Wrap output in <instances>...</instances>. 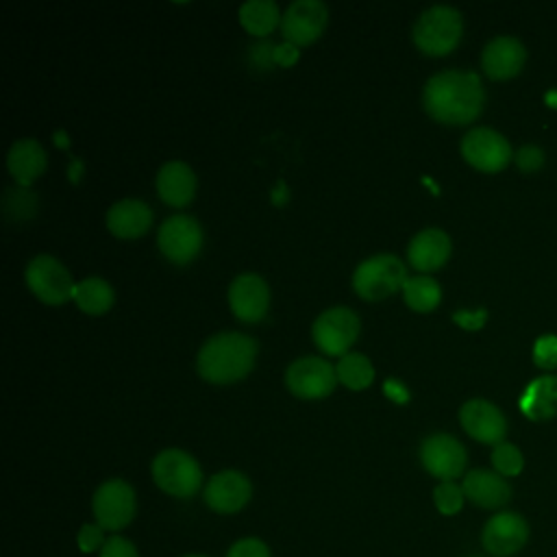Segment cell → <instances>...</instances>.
<instances>
[{
  "label": "cell",
  "mask_w": 557,
  "mask_h": 557,
  "mask_svg": "<svg viewBox=\"0 0 557 557\" xmlns=\"http://www.w3.org/2000/svg\"><path fill=\"white\" fill-rule=\"evenodd\" d=\"M483 102V85L474 72H440L426 81L422 91V104L426 113L435 122L453 126H463L476 120Z\"/></svg>",
  "instance_id": "cell-1"
},
{
  "label": "cell",
  "mask_w": 557,
  "mask_h": 557,
  "mask_svg": "<svg viewBox=\"0 0 557 557\" xmlns=\"http://www.w3.org/2000/svg\"><path fill=\"white\" fill-rule=\"evenodd\" d=\"M257 359V342L244 333H218L209 337L196 357L198 374L215 385L244 379Z\"/></svg>",
  "instance_id": "cell-2"
},
{
  "label": "cell",
  "mask_w": 557,
  "mask_h": 557,
  "mask_svg": "<svg viewBox=\"0 0 557 557\" xmlns=\"http://www.w3.org/2000/svg\"><path fill=\"white\" fill-rule=\"evenodd\" d=\"M463 33L461 13L453 7L437 4L426 9L413 24V44L429 57H444L453 52Z\"/></svg>",
  "instance_id": "cell-3"
},
{
  "label": "cell",
  "mask_w": 557,
  "mask_h": 557,
  "mask_svg": "<svg viewBox=\"0 0 557 557\" xmlns=\"http://www.w3.org/2000/svg\"><path fill=\"white\" fill-rule=\"evenodd\" d=\"M150 474L154 485L174 498H191L202 487L200 463L181 448L161 450L150 463Z\"/></svg>",
  "instance_id": "cell-4"
},
{
  "label": "cell",
  "mask_w": 557,
  "mask_h": 557,
  "mask_svg": "<svg viewBox=\"0 0 557 557\" xmlns=\"http://www.w3.org/2000/svg\"><path fill=\"white\" fill-rule=\"evenodd\" d=\"M407 278V268L396 255H374L357 265L352 289L363 300H381L403 289Z\"/></svg>",
  "instance_id": "cell-5"
},
{
  "label": "cell",
  "mask_w": 557,
  "mask_h": 557,
  "mask_svg": "<svg viewBox=\"0 0 557 557\" xmlns=\"http://www.w3.org/2000/svg\"><path fill=\"white\" fill-rule=\"evenodd\" d=\"M137 511V496L128 481L109 479L100 483L91 496V513L94 522H98L104 531L117 533L126 529Z\"/></svg>",
  "instance_id": "cell-6"
},
{
  "label": "cell",
  "mask_w": 557,
  "mask_h": 557,
  "mask_svg": "<svg viewBox=\"0 0 557 557\" xmlns=\"http://www.w3.org/2000/svg\"><path fill=\"white\" fill-rule=\"evenodd\" d=\"M26 285L46 305H63L74 298V278L70 270L50 255H37L26 265Z\"/></svg>",
  "instance_id": "cell-7"
},
{
  "label": "cell",
  "mask_w": 557,
  "mask_h": 557,
  "mask_svg": "<svg viewBox=\"0 0 557 557\" xmlns=\"http://www.w3.org/2000/svg\"><path fill=\"white\" fill-rule=\"evenodd\" d=\"M359 329L361 322L352 309L331 307L315 318L311 326V337L324 355L344 357L348 355V348L357 342Z\"/></svg>",
  "instance_id": "cell-8"
},
{
  "label": "cell",
  "mask_w": 557,
  "mask_h": 557,
  "mask_svg": "<svg viewBox=\"0 0 557 557\" xmlns=\"http://www.w3.org/2000/svg\"><path fill=\"white\" fill-rule=\"evenodd\" d=\"M202 239L205 235L198 220L183 213L168 218L157 233V246L161 255L176 265L194 261L202 248Z\"/></svg>",
  "instance_id": "cell-9"
},
{
  "label": "cell",
  "mask_w": 557,
  "mask_h": 557,
  "mask_svg": "<svg viewBox=\"0 0 557 557\" xmlns=\"http://www.w3.org/2000/svg\"><path fill=\"white\" fill-rule=\"evenodd\" d=\"M285 385L296 398L318 400L335 389L337 372L322 357H300L287 366Z\"/></svg>",
  "instance_id": "cell-10"
},
{
  "label": "cell",
  "mask_w": 557,
  "mask_h": 557,
  "mask_svg": "<svg viewBox=\"0 0 557 557\" xmlns=\"http://www.w3.org/2000/svg\"><path fill=\"white\" fill-rule=\"evenodd\" d=\"M420 463L431 476L440 481H455L466 474L468 455L457 437L448 433H433L420 444Z\"/></svg>",
  "instance_id": "cell-11"
},
{
  "label": "cell",
  "mask_w": 557,
  "mask_h": 557,
  "mask_svg": "<svg viewBox=\"0 0 557 557\" xmlns=\"http://www.w3.org/2000/svg\"><path fill=\"white\" fill-rule=\"evenodd\" d=\"M461 157L479 172H500L511 161V146L509 141L496 133L494 128H472L461 139Z\"/></svg>",
  "instance_id": "cell-12"
},
{
  "label": "cell",
  "mask_w": 557,
  "mask_h": 557,
  "mask_svg": "<svg viewBox=\"0 0 557 557\" xmlns=\"http://www.w3.org/2000/svg\"><path fill=\"white\" fill-rule=\"evenodd\" d=\"M529 522L518 511H496L481 529V546L492 557H511L529 542Z\"/></svg>",
  "instance_id": "cell-13"
},
{
  "label": "cell",
  "mask_w": 557,
  "mask_h": 557,
  "mask_svg": "<svg viewBox=\"0 0 557 557\" xmlns=\"http://www.w3.org/2000/svg\"><path fill=\"white\" fill-rule=\"evenodd\" d=\"M205 505L220 513L231 516L242 511L252 498V483L239 470H220L202 487Z\"/></svg>",
  "instance_id": "cell-14"
},
{
  "label": "cell",
  "mask_w": 557,
  "mask_h": 557,
  "mask_svg": "<svg viewBox=\"0 0 557 557\" xmlns=\"http://www.w3.org/2000/svg\"><path fill=\"white\" fill-rule=\"evenodd\" d=\"M329 24V9L320 0H296L287 7L281 20V35L287 44L309 46Z\"/></svg>",
  "instance_id": "cell-15"
},
{
  "label": "cell",
  "mask_w": 557,
  "mask_h": 557,
  "mask_svg": "<svg viewBox=\"0 0 557 557\" xmlns=\"http://www.w3.org/2000/svg\"><path fill=\"white\" fill-rule=\"evenodd\" d=\"M228 307L242 322L255 324L263 320L270 307L268 283L252 272L235 276L228 285Z\"/></svg>",
  "instance_id": "cell-16"
},
{
  "label": "cell",
  "mask_w": 557,
  "mask_h": 557,
  "mask_svg": "<svg viewBox=\"0 0 557 557\" xmlns=\"http://www.w3.org/2000/svg\"><path fill=\"white\" fill-rule=\"evenodd\" d=\"M459 422L463 431L481 444H500L507 435V420L503 411L485 398H472L461 405Z\"/></svg>",
  "instance_id": "cell-17"
},
{
  "label": "cell",
  "mask_w": 557,
  "mask_h": 557,
  "mask_svg": "<svg viewBox=\"0 0 557 557\" xmlns=\"http://www.w3.org/2000/svg\"><path fill=\"white\" fill-rule=\"evenodd\" d=\"M527 61V50L520 39L500 35L494 37L481 54V67L492 81H509L520 74Z\"/></svg>",
  "instance_id": "cell-18"
},
{
  "label": "cell",
  "mask_w": 557,
  "mask_h": 557,
  "mask_svg": "<svg viewBox=\"0 0 557 557\" xmlns=\"http://www.w3.org/2000/svg\"><path fill=\"white\" fill-rule=\"evenodd\" d=\"M461 487L466 500L481 509H500L511 498V485L505 476L487 468H474L463 474Z\"/></svg>",
  "instance_id": "cell-19"
},
{
  "label": "cell",
  "mask_w": 557,
  "mask_h": 557,
  "mask_svg": "<svg viewBox=\"0 0 557 557\" xmlns=\"http://www.w3.org/2000/svg\"><path fill=\"white\" fill-rule=\"evenodd\" d=\"M450 250V237L442 228H424L409 242L407 259L418 272H433L448 261Z\"/></svg>",
  "instance_id": "cell-20"
},
{
  "label": "cell",
  "mask_w": 557,
  "mask_h": 557,
  "mask_svg": "<svg viewBox=\"0 0 557 557\" xmlns=\"http://www.w3.org/2000/svg\"><path fill=\"white\" fill-rule=\"evenodd\" d=\"M152 226V209L135 198H124L107 211V228L120 239H135Z\"/></svg>",
  "instance_id": "cell-21"
},
{
  "label": "cell",
  "mask_w": 557,
  "mask_h": 557,
  "mask_svg": "<svg viewBox=\"0 0 557 557\" xmlns=\"http://www.w3.org/2000/svg\"><path fill=\"white\" fill-rule=\"evenodd\" d=\"M46 150L39 141L30 137L17 139L7 154V168L20 187H28L30 183H35L46 172Z\"/></svg>",
  "instance_id": "cell-22"
},
{
  "label": "cell",
  "mask_w": 557,
  "mask_h": 557,
  "mask_svg": "<svg viewBox=\"0 0 557 557\" xmlns=\"http://www.w3.org/2000/svg\"><path fill=\"white\" fill-rule=\"evenodd\" d=\"M157 194L170 207H185L196 194V174L183 161H168L157 174Z\"/></svg>",
  "instance_id": "cell-23"
},
{
  "label": "cell",
  "mask_w": 557,
  "mask_h": 557,
  "mask_svg": "<svg viewBox=\"0 0 557 557\" xmlns=\"http://www.w3.org/2000/svg\"><path fill=\"white\" fill-rule=\"evenodd\" d=\"M520 411L529 420H550L557 416V376H537L520 396Z\"/></svg>",
  "instance_id": "cell-24"
},
{
  "label": "cell",
  "mask_w": 557,
  "mask_h": 557,
  "mask_svg": "<svg viewBox=\"0 0 557 557\" xmlns=\"http://www.w3.org/2000/svg\"><path fill=\"white\" fill-rule=\"evenodd\" d=\"M72 300L76 302V307L83 313L102 315V313H107L113 307L115 294H113V287L104 278L87 276V278L76 283Z\"/></svg>",
  "instance_id": "cell-25"
},
{
  "label": "cell",
  "mask_w": 557,
  "mask_h": 557,
  "mask_svg": "<svg viewBox=\"0 0 557 557\" xmlns=\"http://www.w3.org/2000/svg\"><path fill=\"white\" fill-rule=\"evenodd\" d=\"M281 20L283 15L274 0H248L239 7V24L255 37L270 35Z\"/></svg>",
  "instance_id": "cell-26"
},
{
  "label": "cell",
  "mask_w": 557,
  "mask_h": 557,
  "mask_svg": "<svg viewBox=\"0 0 557 557\" xmlns=\"http://www.w3.org/2000/svg\"><path fill=\"white\" fill-rule=\"evenodd\" d=\"M403 298L405 305L418 313H429L433 311L440 300H442V287L435 278L426 276V274H418V276H409L403 285Z\"/></svg>",
  "instance_id": "cell-27"
},
{
  "label": "cell",
  "mask_w": 557,
  "mask_h": 557,
  "mask_svg": "<svg viewBox=\"0 0 557 557\" xmlns=\"http://www.w3.org/2000/svg\"><path fill=\"white\" fill-rule=\"evenodd\" d=\"M337 383L346 385L348 389H366L374 381V366L372 361L361 352H348L339 359L335 366Z\"/></svg>",
  "instance_id": "cell-28"
},
{
  "label": "cell",
  "mask_w": 557,
  "mask_h": 557,
  "mask_svg": "<svg viewBox=\"0 0 557 557\" xmlns=\"http://www.w3.org/2000/svg\"><path fill=\"white\" fill-rule=\"evenodd\" d=\"M492 468L500 476H518L524 468V457L516 444L500 442L492 448Z\"/></svg>",
  "instance_id": "cell-29"
},
{
  "label": "cell",
  "mask_w": 557,
  "mask_h": 557,
  "mask_svg": "<svg viewBox=\"0 0 557 557\" xmlns=\"http://www.w3.org/2000/svg\"><path fill=\"white\" fill-rule=\"evenodd\" d=\"M466 494L463 487L455 481H440L433 487V505L442 516H457L463 509Z\"/></svg>",
  "instance_id": "cell-30"
},
{
  "label": "cell",
  "mask_w": 557,
  "mask_h": 557,
  "mask_svg": "<svg viewBox=\"0 0 557 557\" xmlns=\"http://www.w3.org/2000/svg\"><path fill=\"white\" fill-rule=\"evenodd\" d=\"M35 207H37V200H35V196L26 187H22V189H7L4 211L9 215H15L17 220L30 218L35 213Z\"/></svg>",
  "instance_id": "cell-31"
},
{
  "label": "cell",
  "mask_w": 557,
  "mask_h": 557,
  "mask_svg": "<svg viewBox=\"0 0 557 557\" xmlns=\"http://www.w3.org/2000/svg\"><path fill=\"white\" fill-rule=\"evenodd\" d=\"M107 531L98 522H85L76 533V544L81 553H100L107 542Z\"/></svg>",
  "instance_id": "cell-32"
},
{
  "label": "cell",
  "mask_w": 557,
  "mask_h": 557,
  "mask_svg": "<svg viewBox=\"0 0 557 557\" xmlns=\"http://www.w3.org/2000/svg\"><path fill=\"white\" fill-rule=\"evenodd\" d=\"M224 557H272V553H270V546L261 537L248 535V537L235 540L228 546Z\"/></svg>",
  "instance_id": "cell-33"
},
{
  "label": "cell",
  "mask_w": 557,
  "mask_h": 557,
  "mask_svg": "<svg viewBox=\"0 0 557 557\" xmlns=\"http://www.w3.org/2000/svg\"><path fill=\"white\" fill-rule=\"evenodd\" d=\"M533 361L537 368H557V335H542L533 344Z\"/></svg>",
  "instance_id": "cell-34"
},
{
  "label": "cell",
  "mask_w": 557,
  "mask_h": 557,
  "mask_svg": "<svg viewBox=\"0 0 557 557\" xmlns=\"http://www.w3.org/2000/svg\"><path fill=\"white\" fill-rule=\"evenodd\" d=\"M98 557H139V550L128 537H124L120 533H113V535L107 537Z\"/></svg>",
  "instance_id": "cell-35"
},
{
  "label": "cell",
  "mask_w": 557,
  "mask_h": 557,
  "mask_svg": "<svg viewBox=\"0 0 557 557\" xmlns=\"http://www.w3.org/2000/svg\"><path fill=\"white\" fill-rule=\"evenodd\" d=\"M516 165L522 170V172H537L542 165H544V152L542 148L537 146H522L518 152H516Z\"/></svg>",
  "instance_id": "cell-36"
},
{
  "label": "cell",
  "mask_w": 557,
  "mask_h": 557,
  "mask_svg": "<svg viewBox=\"0 0 557 557\" xmlns=\"http://www.w3.org/2000/svg\"><path fill=\"white\" fill-rule=\"evenodd\" d=\"M453 320H455V324H459L466 331H479L487 320V311L485 309H476V311L459 309L453 313Z\"/></svg>",
  "instance_id": "cell-37"
},
{
  "label": "cell",
  "mask_w": 557,
  "mask_h": 557,
  "mask_svg": "<svg viewBox=\"0 0 557 557\" xmlns=\"http://www.w3.org/2000/svg\"><path fill=\"white\" fill-rule=\"evenodd\" d=\"M272 59H274L278 65H283V67H289V65H294V63L298 61V48H296L294 44H287V41H283L281 46H276V48H274V52H272Z\"/></svg>",
  "instance_id": "cell-38"
},
{
  "label": "cell",
  "mask_w": 557,
  "mask_h": 557,
  "mask_svg": "<svg viewBox=\"0 0 557 557\" xmlns=\"http://www.w3.org/2000/svg\"><path fill=\"white\" fill-rule=\"evenodd\" d=\"M383 392H385V396H387L389 400H394V403H398V405H405V403L409 400L407 387H405L400 381H396V379H387V381L383 383Z\"/></svg>",
  "instance_id": "cell-39"
},
{
  "label": "cell",
  "mask_w": 557,
  "mask_h": 557,
  "mask_svg": "<svg viewBox=\"0 0 557 557\" xmlns=\"http://www.w3.org/2000/svg\"><path fill=\"white\" fill-rule=\"evenodd\" d=\"M272 200H274V205H283V202L287 200V189H285V183H283V181L276 185Z\"/></svg>",
  "instance_id": "cell-40"
},
{
  "label": "cell",
  "mask_w": 557,
  "mask_h": 557,
  "mask_svg": "<svg viewBox=\"0 0 557 557\" xmlns=\"http://www.w3.org/2000/svg\"><path fill=\"white\" fill-rule=\"evenodd\" d=\"M54 141H57V146H59V148H67V146H70L67 135H65L63 131H57V133H54Z\"/></svg>",
  "instance_id": "cell-41"
},
{
  "label": "cell",
  "mask_w": 557,
  "mask_h": 557,
  "mask_svg": "<svg viewBox=\"0 0 557 557\" xmlns=\"http://www.w3.org/2000/svg\"><path fill=\"white\" fill-rule=\"evenodd\" d=\"M544 100H546V104L548 107H553V109H557V89H553V91H548L546 96H544Z\"/></svg>",
  "instance_id": "cell-42"
},
{
  "label": "cell",
  "mask_w": 557,
  "mask_h": 557,
  "mask_svg": "<svg viewBox=\"0 0 557 557\" xmlns=\"http://www.w3.org/2000/svg\"><path fill=\"white\" fill-rule=\"evenodd\" d=\"M78 172H81V161H76V163H74V168L70 170V174H72V178H74V181L78 178Z\"/></svg>",
  "instance_id": "cell-43"
},
{
  "label": "cell",
  "mask_w": 557,
  "mask_h": 557,
  "mask_svg": "<svg viewBox=\"0 0 557 557\" xmlns=\"http://www.w3.org/2000/svg\"><path fill=\"white\" fill-rule=\"evenodd\" d=\"M183 557H207V555H183Z\"/></svg>",
  "instance_id": "cell-44"
}]
</instances>
